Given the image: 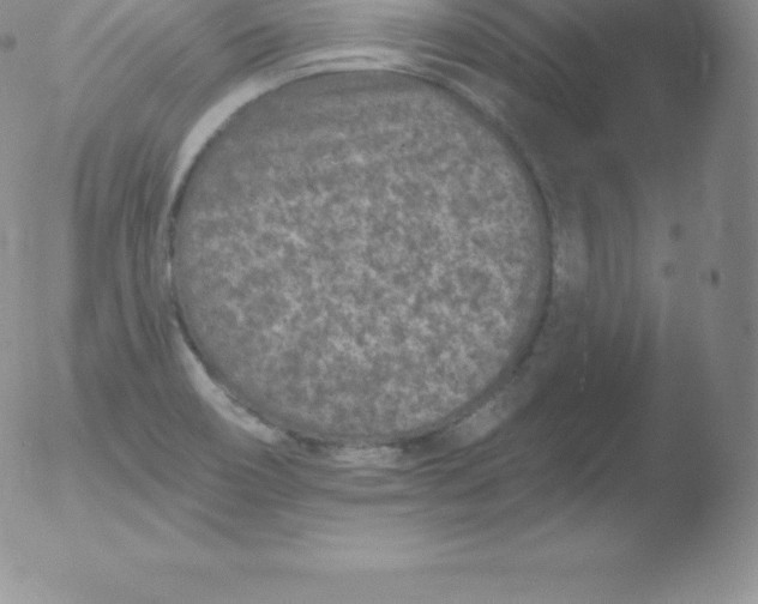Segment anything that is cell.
Here are the masks:
<instances>
[{"label":"cell","instance_id":"obj_1","mask_svg":"<svg viewBox=\"0 0 758 604\" xmlns=\"http://www.w3.org/2000/svg\"><path fill=\"white\" fill-rule=\"evenodd\" d=\"M184 359L188 364L192 379L195 380L198 390L206 396L216 409H219L226 418L232 420L234 424L244 428V430L254 434L255 437L264 440L267 443H275L280 439L278 431L264 424L263 421L256 418L243 408L237 402L232 401L227 392L215 383L198 360L195 353L184 343Z\"/></svg>","mask_w":758,"mask_h":604},{"label":"cell","instance_id":"obj_2","mask_svg":"<svg viewBox=\"0 0 758 604\" xmlns=\"http://www.w3.org/2000/svg\"><path fill=\"white\" fill-rule=\"evenodd\" d=\"M511 408H513V397L509 395L499 397L497 401L490 403L489 406L474 415L471 420H468L466 425H463L457 432L456 439L462 444H469L485 436L505 419Z\"/></svg>","mask_w":758,"mask_h":604},{"label":"cell","instance_id":"obj_3","mask_svg":"<svg viewBox=\"0 0 758 604\" xmlns=\"http://www.w3.org/2000/svg\"><path fill=\"white\" fill-rule=\"evenodd\" d=\"M342 462L352 464H388L397 457L395 451L387 449L345 450L339 453Z\"/></svg>","mask_w":758,"mask_h":604}]
</instances>
